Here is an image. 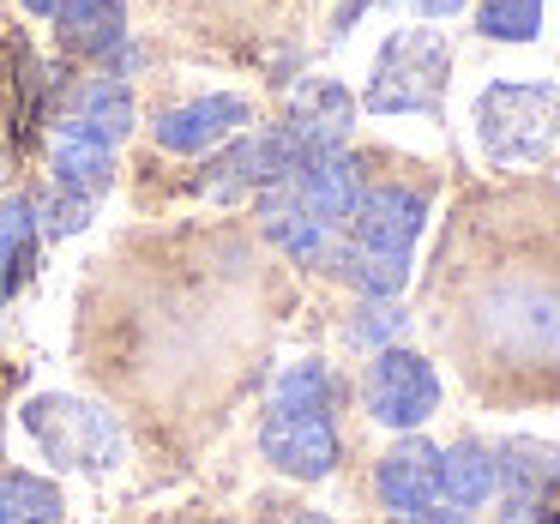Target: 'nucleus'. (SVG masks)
Returning <instances> with one entry per match:
<instances>
[{"mask_svg": "<svg viewBox=\"0 0 560 524\" xmlns=\"http://www.w3.org/2000/svg\"><path fill=\"white\" fill-rule=\"evenodd\" d=\"M326 266L350 283L362 302H392V295L410 283V254H380V247H362V242H343L326 254Z\"/></svg>", "mask_w": 560, "mask_h": 524, "instance_id": "a211bd4d", "label": "nucleus"}, {"mask_svg": "<svg viewBox=\"0 0 560 524\" xmlns=\"http://www.w3.org/2000/svg\"><path fill=\"white\" fill-rule=\"evenodd\" d=\"M290 524H338V519H326V512H290Z\"/></svg>", "mask_w": 560, "mask_h": 524, "instance_id": "c756f323", "label": "nucleus"}, {"mask_svg": "<svg viewBox=\"0 0 560 524\" xmlns=\"http://www.w3.org/2000/svg\"><path fill=\"white\" fill-rule=\"evenodd\" d=\"M355 127V97L338 85V79H302L290 97V115H283V133L302 151H331L343 145Z\"/></svg>", "mask_w": 560, "mask_h": 524, "instance_id": "f8f14e48", "label": "nucleus"}, {"mask_svg": "<svg viewBox=\"0 0 560 524\" xmlns=\"http://www.w3.org/2000/svg\"><path fill=\"white\" fill-rule=\"evenodd\" d=\"M0 175H7V158H0Z\"/></svg>", "mask_w": 560, "mask_h": 524, "instance_id": "7c9ffc66", "label": "nucleus"}, {"mask_svg": "<svg viewBox=\"0 0 560 524\" xmlns=\"http://www.w3.org/2000/svg\"><path fill=\"white\" fill-rule=\"evenodd\" d=\"M452 85V49L440 31L410 25V31H392L380 43L374 67H368V91L362 103L374 115H440Z\"/></svg>", "mask_w": 560, "mask_h": 524, "instance_id": "20e7f679", "label": "nucleus"}, {"mask_svg": "<svg viewBox=\"0 0 560 524\" xmlns=\"http://www.w3.org/2000/svg\"><path fill=\"white\" fill-rule=\"evenodd\" d=\"M133 121H139V109H133V91L121 79H97V85L79 91V115H73L79 133L103 139V145H121L133 133Z\"/></svg>", "mask_w": 560, "mask_h": 524, "instance_id": "aec40b11", "label": "nucleus"}, {"mask_svg": "<svg viewBox=\"0 0 560 524\" xmlns=\"http://www.w3.org/2000/svg\"><path fill=\"white\" fill-rule=\"evenodd\" d=\"M422 230H428V194L422 187H404V182L368 187L350 218V235L362 247H380V254H410Z\"/></svg>", "mask_w": 560, "mask_h": 524, "instance_id": "1a4fd4ad", "label": "nucleus"}, {"mask_svg": "<svg viewBox=\"0 0 560 524\" xmlns=\"http://www.w3.org/2000/svg\"><path fill=\"white\" fill-rule=\"evenodd\" d=\"M91 218H97V199L73 194V187H49V194L37 199L43 235H79V230H91Z\"/></svg>", "mask_w": 560, "mask_h": 524, "instance_id": "b1692460", "label": "nucleus"}, {"mask_svg": "<svg viewBox=\"0 0 560 524\" xmlns=\"http://www.w3.org/2000/svg\"><path fill=\"white\" fill-rule=\"evenodd\" d=\"M404 326H410V319H404L398 302H362L350 319V338L368 343V350H392V343L404 338Z\"/></svg>", "mask_w": 560, "mask_h": 524, "instance_id": "393cba45", "label": "nucleus"}, {"mask_svg": "<svg viewBox=\"0 0 560 524\" xmlns=\"http://www.w3.org/2000/svg\"><path fill=\"white\" fill-rule=\"evenodd\" d=\"M61 7H67V0H25V13H37V19H55Z\"/></svg>", "mask_w": 560, "mask_h": 524, "instance_id": "c85d7f7f", "label": "nucleus"}, {"mask_svg": "<svg viewBox=\"0 0 560 524\" xmlns=\"http://www.w3.org/2000/svg\"><path fill=\"white\" fill-rule=\"evenodd\" d=\"M500 494V476H494V446L482 440H458V446L440 452V500L452 512H476Z\"/></svg>", "mask_w": 560, "mask_h": 524, "instance_id": "dca6fc26", "label": "nucleus"}, {"mask_svg": "<svg viewBox=\"0 0 560 524\" xmlns=\"http://www.w3.org/2000/svg\"><path fill=\"white\" fill-rule=\"evenodd\" d=\"M19 416H25V434L43 446V458H49L55 470L109 476L127 452L121 422H115L103 404L73 398V392H37V398H25Z\"/></svg>", "mask_w": 560, "mask_h": 524, "instance_id": "7ed1b4c3", "label": "nucleus"}, {"mask_svg": "<svg viewBox=\"0 0 560 524\" xmlns=\"http://www.w3.org/2000/svg\"><path fill=\"white\" fill-rule=\"evenodd\" d=\"M259 458L271 470L295 476V482H326L343 458V440L331 428V416H283V410H266L259 422Z\"/></svg>", "mask_w": 560, "mask_h": 524, "instance_id": "0eeeda50", "label": "nucleus"}, {"mask_svg": "<svg viewBox=\"0 0 560 524\" xmlns=\"http://www.w3.org/2000/svg\"><path fill=\"white\" fill-rule=\"evenodd\" d=\"M410 524H470V512H452V506H428V512H416Z\"/></svg>", "mask_w": 560, "mask_h": 524, "instance_id": "cd10ccee", "label": "nucleus"}, {"mask_svg": "<svg viewBox=\"0 0 560 524\" xmlns=\"http://www.w3.org/2000/svg\"><path fill=\"white\" fill-rule=\"evenodd\" d=\"M0 488H7V506H13L19 524H61L67 500L55 482H43L37 470H0Z\"/></svg>", "mask_w": 560, "mask_h": 524, "instance_id": "4be33fe9", "label": "nucleus"}, {"mask_svg": "<svg viewBox=\"0 0 560 524\" xmlns=\"http://www.w3.org/2000/svg\"><path fill=\"white\" fill-rule=\"evenodd\" d=\"M37 242H43L37 199H0V302H13L19 283L31 278Z\"/></svg>", "mask_w": 560, "mask_h": 524, "instance_id": "6ab92c4d", "label": "nucleus"}, {"mask_svg": "<svg viewBox=\"0 0 560 524\" xmlns=\"http://www.w3.org/2000/svg\"><path fill=\"white\" fill-rule=\"evenodd\" d=\"M428 319L488 404H560V187L470 194L428 271Z\"/></svg>", "mask_w": 560, "mask_h": 524, "instance_id": "f257e3e1", "label": "nucleus"}, {"mask_svg": "<svg viewBox=\"0 0 560 524\" xmlns=\"http://www.w3.org/2000/svg\"><path fill=\"white\" fill-rule=\"evenodd\" d=\"M374 494H380V506L398 512V519L428 512L440 500V446H434V440H422V434H404L398 446L380 458Z\"/></svg>", "mask_w": 560, "mask_h": 524, "instance_id": "9b49d317", "label": "nucleus"}, {"mask_svg": "<svg viewBox=\"0 0 560 524\" xmlns=\"http://www.w3.org/2000/svg\"><path fill=\"white\" fill-rule=\"evenodd\" d=\"M362 398H368V416H374V422L410 434V428H422L428 416L440 410V374H434V362H428L422 350L392 343V350H374Z\"/></svg>", "mask_w": 560, "mask_h": 524, "instance_id": "423d86ee", "label": "nucleus"}, {"mask_svg": "<svg viewBox=\"0 0 560 524\" xmlns=\"http://www.w3.org/2000/svg\"><path fill=\"white\" fill-rule=\"evenodd\" d=\"M290 187H295V199H302L307 218H319L326 230H331V223H350L355 206H362V194H368V187H362V163H355L343 145L307 151V158L295 163Z\"/></svg>", "mask_w": 560, "mask_h": 524, "instance_id": "9d476101", "label": "nucleus"}, {"mask_svg": "<svg viewBox=\"0 0 560 524\" xmlns=\"http://www.w3.org/2000/svg\"><path fill=\"white\" fill-rule=\"evenodd\" d=\"M307 151L295 145L290 133H235L218 145V158L199 175V194L206 199H242V194H266V187H283L295 175Z\"/></svg>", "mask_w": 560, "mask_h": 524, "instance_id": "39448f33", "label": "nucleus"}, {"mask_svg": "<svg viewBox=\"0 0 560 524\" xmlns=\"http://www.w3.org/2000/svg\"><path fill=\"white\" fill-rule=\"evenodd\" d=\"M49 170H55V187H73V194H91L103 199L115 182V145H103V139L79 133L73 121L55 133V151H49Z\"/></svg>", "mask_w": 560, "mask_h": 524, "instance_id": "f3484780", "label": "nucleus"}, {"mask_svg": "<svg viewBox=\"0 0 560 524\" xmlns=\"http://www.w3.org/2000/svg\"><path fill=\"white\" fill-rule=\"evenodd\" d=\"M500 524H560V512L548 506V500H506Z\"/></svg>", "mask_w": 560, "mask_h": 524, "instance_id": "a878e982", "label": "nucleus"}, {"mask_svg": "<svg viewBox=\"0 0 560 524\" xmlns=\"http://www.w3.org/2000/svg\"><path fill=\"white\" fill-rule=\"evenodd\" d=\"M410 7H416L422 19H458L464 7H470V0H410Z\"/></svg>", "mask_w": 560, "mask_h": 524, "instance_id": "bb28decb", "label": "nucleus"}, {"mask_svg": "<svg viewBox=\"0 0 560 524\" xmlns=\"http://www.w3.org/2000/svg\"><path fill=\"white\" fill-rule=\"evenodd\" d=\"M494 476H500V494L506 500H548L560 482V452L548 440L512 434L494 446Z\"/></svg>", "mask_w": 560, "mask_h": 524, "instance_id": "2eb2a0df", "label": "nucleus"}, {"mask_svg": "<svg viewBox=\"0 0 560 524\" xmlns=\"http://www.w3.org/2000/svg\"><path fill=\"white\" fill-rule=\"evenodd\" d=\"M247 121H254L247 97H235V91H211V97H194V103L163 109L158 121H151V133H158V145L175 151V158H199V151L247 133Z\"/></svg>", "mask_w": 560, "mask_h": 524, "instance_id": "6e6552de", "label": "nucleus"}, {"mask_svg": "<svg viewBox=\"0 0 560 524\" xmlns=\"http://www.w3.org/2000/svg\"><path fill=\"white\" fill-rule=\"evenodd\" d=\"M271 410L283 416H331L338 410V374L326 362H290L271 386Z\"/></svg>", "mask_w": 560, "mask_h": 524, "instance_id": "412c9836", "label": "nucleus"}, {"mask_svg": "<svg viewBox=\"0 0 560 524\" xmlns=\"http://www.w3.org/2000/svg\"><path fill=\"white\" fill-rule=\"evenodd\" d=\"M55 37L79 61H109L127 43V7L121 0H67L55 13Z\"/></svg>", "mask_w": 560, "mask_h": 524, "instance_id": "4468645a", "label": "nucleus"}, {"mask_svg": "<svg viewBox=\"0 0 560 524\" xmlns=\"http://www.w3.org/2000/svg\"><path fill=\"white\" fill-rule=\"evenodd\" d=\"M476 31L494 43H536V31H542V0H482L476 7Z\"/></svg>", "mask_w": 560, "mask_h": 524, "instance_id": "5701e85b", "label": "nucleus"}, {"mask_svg": "<svg viewBox=\"0 0 560 524\" xmlns=\"http://www.w3.org/2000/svg\"><path fill=\"white\" fill-rule=\"evenodd\" d=\"M259 230H266L271 247H283V254L302 259V266H319V259L331 254V230H326L319 218H307L290 182L259 194Z\"/></svg>", "mask_w": 560, "mask_h": 524, "instance_id": "ddd939ff", "label": "nucleus"}, {"mask_svg": "<svg viewBox=\"0 0 560 524\" xmlns=\"http://www.w3.org/2000/svg\"><path fill=\"white\" fill-rule=\"evenodd\" d=\"M470 133L494 170H536V163H548V151L560 139V91L494 79L470 103Z\"/></svg>", "mask_w": 560, "mask_h": 524, "instance_id": "f03ea898", "label": "nucleus"}]
</instances>
